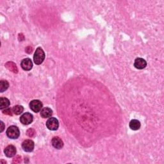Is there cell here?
I'll list each match as a JSON object with an SVG mask.
<instances>
[{
    "label": "cell",
    "instance_id": "6da1fadb",
    "mask_svg": "<svg viewBox=\"0 0 164 164\" xmlns=\"http://www.w3.org/2000/svg\"><path fill=\"white\" fill-rule=\"evenodd\" d=\"M45 59V53L41 47H39L34 53V60L36 65H40L42 64Z\"/></svg>",
    "mask_w": 164,
    "mask_h": 164
},
{
    "label": "cell",
    "instance_id": "e0dca14e",
    "mask_svg": "<svg viewBox=\"0 0 164 164\" xmlns=\"http://www.w3.org/2000/svg\"><path fill=\"white\" fill-rule=\"evenodd\" d=\"M12 112H13L12 109H5V110L3 111V113L4 114H6V115H9V116H12Z\"/></svg>",
    "mask_w": 164,
    "mask_h": 164
},
{
    "label": "cell",
    "instance_id": "d6986e66",
    "mask_svg": "<svg viewBox=\"0 0 164 164\" xmlns=\"http://www.w3.org/2000/svg\"><path fill=\"white\" fill-rule=\"evenodd\" d=\"M1 125H2V128H1V132H3V131L4 130V127H5V126H4V124H3V122L2 121L1 122Z\"/></svg>",
    "mask_w": 164,
    "mask_h": 164
},
{
    "label": "cell",
    "instance_id": "7c38bea8",
    "mask_svg": "<svg viewBox=\"0 0 164 164\" xmlns=\"http://www.w3.org/2000/svg\"><path fill=\"white\" fill-rule=\"evenodd\" d=\"M141 122L137 119H133L129 122V128L132 130H138L141 128Z\"/></svg>",
    "mask_w": 164,
    "mask_h": 164
},
{
    "label": "cell",
    "instance_id": "52a82bcc",
    "mask_svg": "<svg viewBox=\"0 0 164 164\" xmlns=\"http://www.w3.org/2000/svg\"><path fill=\"white\" fill-rule=\"evenodd\" d=\"M21 66L24 71H30L33 68V63L30 59H24L21 61Z\"/></svg>",
    "mask_w": 164,
    "mask_h": 164
},
{
    "label": "cell",
    "instance_id": "8fae6325",
    "mask_svg": "<svg viewBox=\"0 0 164 164\" xmlns=\"http://www.w3.org/2000/svg\"><path fill=\"white\" fill-rule=\"evenodd\" d=\"M52 114H53V111L50 108H49V107L43 108V109L40 111L41 117L44 119L51 117Z\"/></svg>",
    "mask_w": 164,
    "mask_h": 164
},
{
    "label": "cell",
    "instance_id": "5bb4252c",
    "mask_svg": "<svg viewBox=\"0 0 164 164\" xmlns=\"http://www.w3.org/2000/svg\"><path fill=\"white\" fill-rule=\"evenodd\" d=\"M5 67L8 69H9L10 71H12L14 73H18V69L17 68V65H16L15 64L12 62H8L7 63H6Z\"/></svg>",
    "mask_w": 164,
    "mask_h": 164
},
{
    "label": "cell",
    "instance_id": "277c9868",
    "mask_svg": "<svg viewBox=\"0 0 164 164\" xmlns=\"http://www.w3.org/2000/svg\"><path fill=\"white\" fill-rule=\"evenodd\" d=\"M43 105L39 100H33L30 103V109L35 113H37L43 109Z\"/></svg>",
    "mask_w": 164,
    "mask_h": 164
},
{
    "label": "cell",
    "instance_id": "30bf717a",
    "mask_svg": "<svg viewBox=\"0 0 164 164\" xmlns=\"http://www.w3.org/2000/svg\"><path fill=\"white\" fill-rule=\"evenodd\" d=\"M147 65L146 61L142 58H137L134 62V66L137 69H143Z\"/></svg>",
    "mask_w": 164,
    "mask_h": 164
},
{
    "label": "cell",
    "instance_id": "3957f363",
    "mask_svg": "<svg viewBox=\"0 0 164 164\" xmlns=\"http://www.w3.org/2000/svg\"><path fill=\"white\" fill-rule=\"evenodd\" d=\"M46 127L51 131H55L58 129L59 127V122L56 118L51 117L46 122Z\"/></svg>",
    "mask_w": 164,
    "mask_h": 164
},
{
    "label": "cell",
    "instance_id": "9c48e42d",
    "mask_svg": "<svg viewBox=\"0 0 164 164\" xmlns=\"http://www.w3.org/2000/svg\"><path fill=\"white\" fill-rule=\"evenodd\" d=\"M51 144L55 149L60 150L64 146V142L62 139L59 137H55L51 140Z\"/></svg>",
    "mask_w": 164,
    "mask_h": 164
},
{
    "label": "cell",
    "instance_id": "ac0fdd59",
    "mask_svg": "<svg viewBox=\"0 0 164 164\" xmlns=\"http://www.w3.org/2000/svg\"><path fill=\"white\" fill-rule=\"evenodd\" d=\"M21 158L19 157V156H18L17 157L15 158L13 160V163H19L21 162Z\"/></svg>",
    "mask_w": 164,
    "mask_h": 164
},
{
    "label": "cell",
    "instance_id": "7a4b0ae2",
    "mask_svg": "<svg viewBox=\"0 0 164 164\" xmlns=\"http://www.w3.org/2000/svg\"><path fill=\"white\" fill-rule=\"evenodd\" d=\"M7 137L11 139H17L20 135V131L19 128L15 126H11L6 130Z\"/></svg>",
    "mask_w": 164,
    "mask_h": 164
},
{
    "label": "cell",
    "instance_id": "ba28073f",
    "mask_svg": "<svg viewBox=\"0 0 164 164\" xmlns=\"http://www.w3.org/2000/svg\"><path fill=\"white\" fill-rule=\"evenodd\" d=\"M17 152L15 147L13 145H9L4 150V153L7 157L11 158L14 157Z\"/></svg>",
    "mask_w": 164,
    "mask_h": 164
},
{
    "label": "cell",
    "instance_id": "4fadbf2b",
    "mask_svg": "<svg viewBox=\"0 0 164 164\" xmlns=\"http://www.w3.org/2000/svg\"><path fill=\"white\" fill-rule=\"evenodd\" d=\"M10 104V101L7 98L3 97L0 98V109L3 110L4 109H7L9 106Z\"/></svg>",
    "mask_w": 164,
    "mask_h": 164
},
{
    "label": "cell",
    "instance_id": "2e32d148",
    "mask_svg": "<svg viewBox=\"0 0 164 164\" xmlns=\"http://www.w3.org/2000/svg\"><path fill=\"white\" fill-rule=\"evenodd\" d=\"M12 111H13V113H15V115H20L23 112L24 108L23 106L16 105V106H14L12 108Z\"/></svg>",
    "mask_w": 164,
    "mask_h": 164
},
{
    "label": "cell",
    "instance_id": "9a60e30c",
    "mask_svg": "<svg viewBox=\"0 0 164 164\" xmlns=\"http://www.w3.org/2000/svg\"><path fill=\"white\" fill-rule=\"evenodd\" d=\"M9 87V84L6 80H2L0 81V92H3L6 91Z\"/></svg>",
    "mask_w": 164,
    "mask_h": 164
},
{
    "label": "cell",
    "instance_id": "5b68a950",
    "mask_svg": "<svg viewBox=\"0 0 164 164\" xmlns=\"http://www.w3.org/2000/svg\"><path fill=\"white\" fill-rule=\"evenodd\" d=\"M34 120L33 115L29 112H26L23 113L20 117V121L24 125H28L32 122Z\"/></svg>",
    "mask_w": 164,
    "mask_h": 164
},
{
    "label": "cell",
    "instance_id": "8992f818",
    "mask_svg": "<svg viewBox=\"0 0 164 164\" xmlns=\"http://www.w3.org/2000/svg\"><path fill=\"white\" fill-rule=\"evenodd\" d=\"M34 142L31 140H26L22 144V148L25 152H31L34 149Z\"/></svg>",
    "mask_w": 164,
    "mask_h": 164
}]
</instances>
